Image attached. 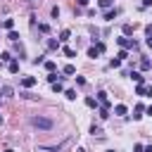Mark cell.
Returning a JSON list of instances; mask_svg holds the SVG:
<instances>
[{"instance_id":"12","label":"cell","mask_w":152,"mask_h":152,"mask_svg":"<svg viewBox=\"0 0 152 152\" xmlns=\"http://www.w3.org/2000/svg\"><path fill=\"white\" fill-rule=\"evenodd\" d=\"M62 52H64L66 57H76V50H74V48H69V45H66V48H62Z\"/></svg>"},{"instance_id":"16","label":"cell","mask_w":152,"mask_h":152,"mask_svg":"<svg viewBox=\"0 0 152 152\" xmlns=\"http://www.w3.org/2000/svg\"><path fill=\"white\" fill-rule=\"evenodd\" d=\"M45 69H48V71H50V74H52V71H55V69H57V64H55V62H52V59H48V62H45Z\"/></svg>"},{"instance_id":"34","label":"cell","mask_w":152,"mask_h":152,"mask_svg":"<svg viewBox=\"0 0 152 152\" xmlns=\"http://www.w3.org/2000/svg\"><path fill=\"white\" fill-rule=\"evenodd\" d=\"M142 10H147V7H152V0H142V5H140Z\"/></svg>"},{"instance_id":"28","label":"cell","mask_w":152,"mask_h":152,"mask_svg":"<svg viewBox=\"0 0 152 152\" xmlns=\"http://www.w3.org/2000/svg\"><path fill=\"white\" fill-rule=\"evenodd\" d=\"M86 104H88V107H97V100H95V97H86Z\"/></svg>"},{"instance_id":"21","label":"cell","mask_w":152,"mask_h":152,"mask_svg":"<svg viewBox=\"0 0 152 152\" xmlns=\"http://www.w3.org/2000/svg\"><path fill=\"white\" fill-rule=\"evenodd\" d=\"M90 133H93V135H97V138H100V135H102V128H100V126H95V124H93V126H90Z\"/></svg>"},{"instance_id":"8","label":"cell","mask_w":152,"mask_h":152,"mask_svg":"<svg viewBox=\"0 0 152 152\" xmlns=\"http://www.w3.org/2000/svg\"><path fill=\"white\" fill-rule=\"evenodd\" d=\"M69 38H71V31H69V28H64V31L59 33V40H62V43H66Z\"/></svg>"},{"instance_id":"27","label":"cell","mask_w":152,"mask_h":152,"mask_svg":"<svg viewBox=\"0 0 152 152\" xmlns=\"http://www.w3.org/2000/svg\"><path fill=\"white\" fill-rule=\"evenodd\" d=\"M150 66H152V64H150V59H142V62H140V69H142V71H147Z\"/></svg>"},{"instance_id":"37","label":"cell","mask_w":152,"mask_h":152,"mask_svg":"<svg viewBox=\"0 0 152 152\" xmlns=\"http://www.w3.org/2000/svg\"><path fill=\"white\" fill-rule=\"evenodd\" d=\"M145 112H147V114H150V116H152V104H150V107H147V109H145Z\"/></svg>"},{"instance_id":"17","label":"cell","mask_w":152,"mask_h":152,"mask_svg":"<svg viewBox=\"0 0 152 152\" xmlns=\"http://www.w3.org/2000/svg\"><path fill=\"white\" fill-rule=\"evenodd\" d=\"M48 81H50V83H57V81H62V76H57V74L52 71V74H48Z\"/></svg>"},{"instance_id":"25","label":"cell","mask_w":152,"mask_h":152,"mask_svg":"<svg viewBox=\"0 0 152 152\" xmlns=\"http://www.w3.org/2000/svg\"><path fill=\"white\" fill-rule=\"evenodd\" d=\"M48 48H50V50H57V48H59V43H57V40H52V38H50V40H48Z\"/></svg>"},{"instance_id":"42","label":"cell","mask_w":152,"mask_h":152,"mask_svg":"<svg viewBox=\"0 0 152 152\" xmlns=\"http://www.w3.org/2000/svg\"><path fill=\"white\" fill-rule=\"evenodd\" d=\"M2 121H5V119H2V114H0V124H2Z\"/></svg>"},{"instance_id":"33","label":"cell","mask_w":152,"mask_h":152,"mask_svg":"<svg viewBox=\"0 0 152 152\" xmlns=\"http://www.w3.org/2000/svg\"><path fill=\"white\" fill-rule=\"evenodd\" d=\"M38 28H40L43 33H48V31H50V26H48V24H38Z\"/></svg>"},{"instance_id":"1","label":"cell","mask_w":152,"mask_h":152,"mask_svg":"<svg viewBox=\"0 0 152 152\" xmlns=\"http://www.w3.org/2000/svg\"><path fill=\"white\" fill-rule=\"evenodd\" d=\"M31 124H33L36 128H43V131H52V128H55V121L48 119V116H33Z\"/></svg>"},{"instance_id":"40","label":"cell","mask_w":152,"mask_h":152,"mask_svg":"<svg viewBox=\"0 0 152 152\" xmlns=\"http://www.w3.org/2000/svg\"><path fill=\"white\" fill-rule=\"evenodd\" d=\"M147 95H150V97H152V88H147Z\"/></svg>"},{"instance_id":"5","label":"cell","mask_w":152,"mask_h":152,"mask_svg":"<svg viewBox=\"0 0 152 152\" xmlns=\"http://www.w3.org/2000/svg\"><path fill=\"white\" fill-rule=\"evenodd\" d=\"M97 102H102L104 107H109V100H107V93H104V90H100V93H97Z\"/></svg>"},{"instance_id":"9","label":"cell","mask_w":152,"mask_h":152,"mask_svg":"<svg viewBox=\"0 0 152 152\" xmlns=\"http://www.w3.org/2000/svg\"><path fill=\"white\" fill-rule=\"evenodd\" d=\"M7 69H10V74H17V71H19V62H17V59H12Z\"/></svg>"},{"instance_id":"36","label":"cell","mask_w":152,"mask_h":152,"mask_svg":"<svg viewBox=\"0 0 152 152\" xmlns=\"http://www.w3.org/2000/svg\"><path fill=\"white\" fill-rule=\"evenodd\" d=\"M133 152H145V147H142V145H135V147H133Z\"/></svg>"},{"instance_id":"30","label":"cell","mask_w":152,"mask_h":152,"mask_svg":"<svg viewBox=\"0 0 152 152\" xmlns=\"http://www.w3.org/2000/svg\"><path fill=\"white\" fill-rule=\"evenodd\" d=\"M97 55H100V52L95 50V45H93V48H88V57H97Z\"/></svg>"},{"instance_id":"6","label":"cell","mask_w":152,"mask_h":152,"mask_svg":"<svg viewBox=\"0 0 152 152\" xmlns=\"http://www.w3.org/2000/svg\"><path fill=\"white\" fill-rule=\"evenodd\" d=\"M126 112H128L126 104H116V107H114V114H116V116H126Z\"/></svg>"},{"instance_id":"32","label":"cell","mask_w":152,"mask_h":152,"mask_svg":"<svg viewBox=\"0 0 152 152\" xmlns=\"http://www.w3.org/2000/svg\"><path fill=\"white\" fill-rule=\"evenodd\" d=\"M64 95H66V97H69V100H76V90H66V93H64Z\"/></svg>"},{"instance_id":"39","label":"cell","mask_w":152,"mask_h":152,"mask_svg":"<svg viewBox=\"0 0 152 152\" xmlns=\"http://www.w3.org/2000/svg\"><path fill=\"white\" fill-rule=\"evenodd\" d=\"M76 2H78V5H86V2H88V0H76Z\"/></svg>"},{"instance_id":"18","label":"cell","mask_w":152,"mask_h":152,"mask_svg":"<svg viewBox=\"0 0 152 152\" xmlns=\"http://www.w3.org/2000/svg\"><path fill=\"white\" fill-rule=\"evenodd\" d=\"M135 93H138V95H145V93H147V86H145V83H138Z\"/></svg>"},{"instance_id":"19","label":"cell","mask_w":152,"mask_h":152,"mask_svg":"<svg viewBox=\"0 0 152 152\" xmlns=\"http://www.w3.org/2000/svg\"><path fill=\"white\" fill-rule=\"evenodd\" d=\"M19 95H21L24 100H36V95H33V93H28V90H21Z\"/></svg>"},{"instance_id":"26","label":"cell","mask_w":152,"mask_h":152,"mask_svg":"<svg viewBox=\"0 0 152 152\" xmlns=\"http://www.w3.org/2000/svg\"><path fill=\"white\" fill-rule=\"evenodd\" d=\"M109 66H112V69H119V66H121V59H119V57H116V59H112V62H109Z\"/></svg>"},{"instance_id":"2","label":"cell","mask_w":152,"mask_h":152,"mask_svg":"<svg viewBox=\"0 0 152 152\" xmlns=\"http://www.w3.org/2000/svg\"><path fill=\"white\" fill-rule=\"evenodd\" d=\"M116 43H119L124 50H133V48H135V40H131L128 36H121V38H116Z\"/></svg>"},{"instance_id":"43","label":"cell","mask_w":152,"mask_h":152,"mask_svg":"<svg viewBox=\"0 0 152 152\" xmlns=\"http://www.w3.org/2000/svg\"><path fill=\"white\" fill-rule=\"evenodd\" d=\"M107 152H114V150H107Z\"/></svg>"},{"instance_id":"22","label":"cell","mask_w":152,"mask_h":152,"mask_svg":"<svg viewBox=\"0 0 152 152\" xmlns=\"http://www.w3.org/2000/svg\"><path fill=\"white\" fill-rule=\"evenodd\" d=\"M0 59H2V62H12V59H14V57H12V55H10V52H0Z\"/></svg>"},{"instance_id":"24","label":"cell","mask_w":152,"mask_h":152,"mask_svg":"<svg viewBox=\"0 0 152 152\" xmlns=\"http://www.w3.org/2000/svg\"><path fill=\"white\" fill-rule=\"evenodd\" d=\"M142 112H145V109H142V104H138V107H135V114H133V119H140V116H142Z\"/></svg>"},{"instance_id":"41","label":"cell","mask_w":152,"mask_h":152,"mask_svg":"<svg viewBox=\"0 0 152 152\" xmlns=\"http://www.w3.org/2000/svg\"><path fill=\"white\" fill-rule=\"evenodd\" d=\"M5 152H14V150H10V147H7V150H5Z\"/></svg>"},{"instance_id":"23","label":"cell","mask_w":152,"mask_h":152,"mask_svg":"<svg viewBox=\"0 0 152 152\" xmlns=\"http://www.w3.org/2000/svg\"><path fill=\"white\" fill-rule=\"evenodd\" d=\"M52 90H55V93H62V90H64V86H62V81H57V83H52Z\"/></svg>"},{"instance_id":"14","label":"cell","mask_w":152,"mask_h":152,"mask_svg":"<svg viewBox=\"0 0 152 152\" xmlns=\"http://www.w3.org/2000/svg\"><path fill=\"white\" fill-rule=\"evenodd\" d=\"M128 76H131V78H133L135 83H142V76H140L138 71H128Z\"/></svg>"},{"instance_id":"15","label":"cell","mask_w":152,"mask_h":152,"mask_svg":"<svg viewBox=\"0 0 152 152\" xmlns=\"http://www.w3.org/2000/svg\"><path fill=\"white\" fill-rule=\"evenodd\" d=\"M133 28H135L133 24H124V36H131V33H133Z\"/></svg>"},{"instance_id":"3","label":"cell","mask_w":152,"mask_h":152,"mask_svg":"<svg viewBox=\"0 0 152 152\" xmlns=\"http://www.w3.org/2000/svg\"><path fill=\"white\" fill-rule=\"evenodd\" d=\"M21 86H24V88H31V86H36V78H33V76H24V78H21Z\"/></svg>"},{"instance_id":"38","label":"cell","mask_w":152,"mask_h":152,"mask_svg":"<svg viewBox=\"0 0 152 152\" xmlns=\"http://www.w3.org/2000/svg\"><path fill=\"white\" fill-rule=\"evenodd\" d=\"M147 48H152V36H150V38H147Z\"/></svg>"},{"instance_id":"7","label":"cell","mask_w":152,"mask_h":152,"mask_svg":"<svg viewBox=\"0 0 152 152\" xmlns=\"http://www.w3.org/2000/svg\"><path fill=\"white\" fill-rule=\"evenodd\" d=\"M0 95H2V97H12V95H14V90H12L10 86H2V88H0Z\"/></svg>"},{"instance_id":"4","label":"cell","mask_w":152,"mask_h":152,"mask_svg":"<svg viewBox=\"0 0 152 152\" xmlns=\"http://www.w3.org/2000/svg\"><path fill=\"white\" fill-rule=\"evenodd\" d=\"M116 14H119V12H116V10H107V12H104V14H102V17H104V19H107V21H114V19H116Z\"/></svg>"},{"instance_id":"11","label":"cell","mask_w":152,"mask_h":152,"mask_svg":"<svg viewBox=\"0 0 152 152\" xmlns=\"http://www.w3.org/2000/svg\"><path fill=\"white\" fill-rule=\"evenodd\" d=\"M2 26H5L7 31H14V19H5V21H2Z\"/></svg>"},{"instance_id":"10","label":"cell","mask_w":152,"mask_h":152,"mask_svg":"<svg viewBox=\"0 0 152 152\" xmlns=\"http://www.w3.org/2000/svg\"><path fill=\"white\" fill-rule=\"evenodd\" d=\"M97 5H100L104 12H107V10H112V0H97Z\"/></svg>"},{"instance_id":"13","label":"cell","mask_w":152,"mask_h":152,"mask_svg":"<svg viewBox=\"0 0 152 152\" xmlns=\"http://www.w3.org/2000/svg\"><path fill=\"white\" fill-rule=\"evenodd\" d=\"M64 74H66V76H74V74H76V66H74V64H66V66H64Z\"/></svg>"},{"instance_id":"20","label":"cell","mask_w":152,"mask_h":152,"mask_svg":"<svg viewBox=\"0 0 152 152\" xmlns=\"http://www.w3.org/2000/svg\"><path fill=\"white\" fill-rule=\"evenodd\" d=\"M107 116H109V107L102 104V107H100V119H107Z\"/></svg>"},{"instance_id":"29","label":"cell","mask_w":152,"mask_h":152,"mask_svg":"<svg viewBox=\"0 0 152 152\" xmlns=\"http://www.w3.org/2000/svg\"><path fill=\"white\" fill-rule=\"evenodd\" d=\"M7 38H10V40H19V33H17V31H10Z\"/></svg>"},{"instance_id":"31","label":"cell","mask_w":152,"mask_h":152,"mask_svg":"<svg viewBox=\"0 0 152 152\" xmlns=\"http://www.w3.org/2000/svg\"><path fill=\"white\" fill-rule=\"evenodd\" d=\"M116 57H119V59H121V62H124V59H126V57H128V50H121V52H119V55H116Z\"/></svg>"},{"instance_id":"35","label":"cell","mask_w":152,"mask_h":152,"mask_svg":"<svg viewBox=\"0 0 152 152\" xmlns=\"http://www.w3.org/2000/svg\"><path fill=\"white\" fill-rule=\"evenodd\" d=\"M145 33H147V38L152 36V24H150V26H145Z\"/></svg>"}]
</instances>
